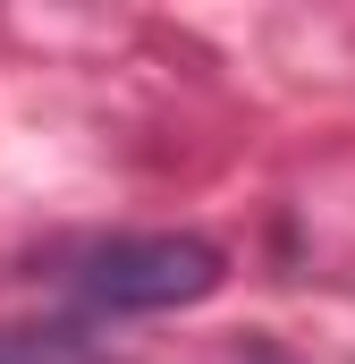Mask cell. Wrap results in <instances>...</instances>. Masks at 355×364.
Segmentation results:
<instances>
[{
  "mask_svg": "<svg viewBox=\"0 0 355 364\" xmlns=\"http://www.w3.org/2000/svg\"><path fill=\"white\" fill-rule=\"evenodd\" d=\"M60 279L85 314H178L229 279V255L212 237H186V229H136V237L85 246Z\"/></svg>",
  "mask_w": 355,
  "mask_h": 364,
  "instance_id": "obj_1",
  "label": "cell"
},
{
  "mask_svg": "<svg viewBox=\"0 0 355 364\" xmlns=\"http://www.w3.org/2000/svg\"><path fill=\"white\" fill-rule=\"evenodd\" d=\"M0 364H43V339H17V331H0Z\"/></svg>",
  "mask_w": 355,
  "mask_h": 364,
  "instance_id": "obj_2",
  "label": "cell"
}]
</instances>
